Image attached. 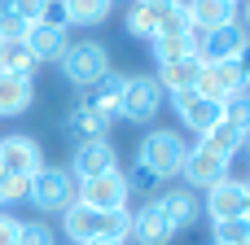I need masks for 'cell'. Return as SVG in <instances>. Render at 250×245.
I'll use <instances>...</instances> for the list:
<instances>
[{
  "label": "cell",
  "mask_w": 250,
  "mask_h": 245,
  "mask_svg": "<svg viewBox=\"0 0 250 245\" xmlns=\"http://www.w3.org/2000/svg\"><path fill=\"white\" fill-rule=\"evenodd\" d=\"M250 44V31L242 22H224L198 39V61H237V53Z\"/></svg>",
  "instance_id": "obj_10"
},
{
  "label": "cell",
  "mask_w": 250,
  "mask_h": 245,
  "mask_svg": "<svg viewBox=\"0 0 250 245\" xmlns=\"http://www.w3.org/2000/svg\"><path fill=\"white\" fill-rule=\"evenodd\" d=\"M123 26H127V35H136V39H154V31H158V13H154L145 0H132L127 13H123Z\"/></svg>",
  "instance_id": "obj_25"
},
{
  "label": "cell",
  "mask_w": 250,
  "mask_h": 245,
  "mask_svg": "<svg viewBox=\"0 0 250 245\" xmlns=\"http://www.w3.org/2000/svg\"><path fill=\"white\" fill-rule=\"evenodd\" d=\"M237 66H242V75H246V83H250V44L237 53Z\"/></svg>",
  "instance_id": "obj_35"
},
{
  "label": "cell",
  "mask_w": 250,
  "mask_h": 245,
  "mask_svg": "<svg viewBox=\"0 0 250 245\" xmlns=\"http://www.w3.org/2000/svg\"><path fill=\"white\" fill-rule=\"evenodd\" d=\"M0 70L31 79V75L40 70V61H35V53L26 48V39H18V44H0Z\"/></svg>",
  "instance_id": "obj_23"
},
{
  "label": "cell",
  "mask_w": 250,
  "mask_h": 245,
  "mask_svg": "<svg viewBox=\"0 0 250 245\" xmlns=\"http://www.w3.org/2000/svg\"><path fill=\"white\" fill-rule=\"evenodd\" d=\"M220 118L246 136V132H250V92H242V96H229V101L220 105Z\"/></svg>",
  "instance_id": "obj_28"
},
{
  "label": "cell",
  "mask_w": 250,
  "mask_h": 245,
  "mask_svg": "<svg viewBox=\"0 0 250 245\" xmlns=\"http://www.w3.org/2000/svg\"><path fill=\"white\" fill-rule=\"evenodd\" d=\"M229 4H237V0H229Z\"/></svg>",
  "instance_id": "obj_42"
},
{
  "label": "cell",
  "mask_w": 250,
  "mask_h": 245,
  "mask_svg": "<svg viewBox=\"0 0 250 245\" xmlns=\"http://www.w3.org/2000/svg\"><path fill=\"white\" fill-rule=\"evenodd\" d=\"M154 35H193V22H189L185 0H176V4H167V9L158 13V31H154Z\"/></svg>",
  "instance_id": "obj_26"
},
{
  "label": "cell",
  "mask_w": 250,
  "mask_h": 245,
  "mask_svg": "<svg viewBox=\"0 0 250 245\" xmlns=\"http://www.w3.org/2000/svg\"><path fill=\"white\" fill-rule=\"evenodd\" d=\"M75 202L88 206V210H127L132 202V188H127V175L123 171H105V175H92V180H79L75 184Z\"/></svg>",
  "instance_id": "obj_4"
},
{
  "label": "cell",
  "mask_w": 250,
  "mask_h": 245,
  "mask_svg": "<svg viewBox=\"0 0 250 245\" xmlns=\"http://www.w3.org/2000/svg\"><path fill=\"white\" fill-rule=\"evenodd\" d=\"M26 184H31V180H18V175L0 171V206H13V202H22V197H26Z\"/></svg>",
  "instance_id": "obj_30"
},
{
  "label": "cell",
  "mask_w": 250,
  "mask_h": 245,
  "mask_svg": "<svg viewBox=\"0 0 250 245\" xmlns=\"http://www.w3.org/2000/svg\"><path fill=\"white\" fill-rule=\"evenodd\" d=\"M154 48V61L158 66H167V61H180V57H189V53H198V35H154L149 39Z\"/></svg>",
  "instance_id": "obj_22"
},
{
  "label": "cell",
  "mask_w": 250,
  "mask_h": 245,
  "mask_svg": "<svg viewBox=\"0 0 250 245\" xmlns=\"http://www.w3.org/2000/svg\"><path fill=\"white\" fill-rule=\"evenodd\" d=\"M158 206L167 210V219H171L176 232H185V228H193V224L202 219V202H198L193 188H167V193L158 197Z\"/></svg>",
  "instance_id": "obj_15"
},
{
  "label": "cell",
  "mask_w": 250,
  "mask_h": 245,
  "mask_svg": "<svg viewBox=\"0 0 250 245\" xmlns=\"http://www.w3.org/2000/svg\"><path fill=\"white\" fill-rule=\"evenodd\" d=\"M110 4H114V0H110Z\"/></svg>",
  "instance_id": "obj_43"
},
{
  "label": "cell",
  "mask_w": 250,
  "mask_h": 245,
  "mask_svg": "<svg viewBox=\"0 0 250 245\" xmlns=\"http://www.w3.org/2000/svg\"><path fill=\"white\" fill-rule=\"evenodd\" d=\"M185 9L193 22V35H207L224 22H237V4H229V0H185Z\"/></svg>",
  "instance_id": "obj_16"
},
{
  "label": "cell",
  "mask_w": 250,
  "mask_h": 245,
  "mask_svg": "<svg viewBox=\"0 0 250 245\" xmlns=\"http://www.w3.org/2000/svg\"><path fill=\"white\" fill-rule=\"evenodd\" d=\"M66 136H70L75 145H83V140H110V118H105L88 96H79V101L70 105V114H66Z\"/></svg>",
  "instance_id": "obj_13"
},
{
  "label": "cell",
  "mask_w": 250,
  "mask_h": 245,
  "mask_svg": "<svg viewBox=\"0 0 250 245\" xmlns=\"http://www.w3.org/2000/svg\"><path fill=\"white\" fill-rule=\"evenodd\" d=\"M92 245H123V241H92Z\"/></svg>",
  "instance_id": "obj_40"
},
{
  "label": "cell",
  "mask_w": 250,
  "mask_h": 245,
  "mask_svg": "<svg viewBox=\"0 0 250 245\" xmlns=\"http://www.w3.org/2000/svg\"><path fill=\"white\" fill-rule=\"evenodd\" d=\"M185 153H189V140H185L180 132H171V127H158V132H149V136L141 140V149H136V167H145L158 184H167V180L180 175Z\"/></svg>",
  "instance_id": "obj_1"
},
{
  "label": "cell",
  "mask_w": 250,
  "mask_h": 245,
  "mask_svg": "<svg viewBox=\"0 0 250 245\" xmlns=\"http://www.w3.org/2000/svg\"><path fill=\"white\" fill-rule=\"evenodd\" d=\"M229 171H233V158H220V153H211L207 145H189L185 167H180L185 188H211V184L229 180Z\"/></svg>",
  "instance_id": "obj_7"
},
{
  "label": "cell",
  "mask_w": 250,
  "mask_h": 245,
  "mask_svg": "<svg viewBox=\"0 0 250 245\" xmlns=\"http://www.w3.org/2000/svg\"><path fill=\"white\" fill-rule=\"evenodd\" d=\"M198 70H202L198 53H189V57H180V61H167V66H158V88H163L167 96H171V92H185V88L198 83Z\"/></svg>",
  "instance_id": "obj_19"
},
{
  "label": "cell",
  "mask_w": 250,
  "mask_h": 245,
  "mask_svg": "<svg viewBox=\"0 0 250 245\" xmlns=\"http://www.w3.org/2000/svg\"><path fill=\"white\" fill-rule=\"evenodd\" d=\"M0 245H18V219L0 210Z\"/></svg>",
  "instance_id": "obj_34"
},
{
  "label": "cell",
  "mask_w": 250,
  "mask_h": 245,
  "mask_svg": "<svg viewBox=\"0 0 250 245\" xmlns=\"http://www.w3.org/2000/svg\"><path fill=\"white\" fill-rule=\"evenodd\" d=\"M246 184L250 180H220L207 188V202H202V215L211 224H224V219H246Z\"/></svg>",
  "instance_id": "obj_8"
},
{
  "label": "cell",
  "mask_w": 250,
  "mask_h": 245,
  "mask_svg": "<svg viewBox=\"0 0 250 245\" xmlns=\"http://www.w3.org/2000/svg\"><path fill=\"white\" fill-rule=\"evenodd\" d=\"M246 22H250V0H246Z\"/></svg>",
  "instance_id": "obj_41"
},
{
  "label": "cell",
  "mask_w": 250,
  "mask_h": 245,
  "mask_svg": "<svg viewBox=\"0 0 250 245\" xmlns=\"http://www.w3.org/2000/svg\"><path fill=\"white\" fill-rule=\"evenodd\" d=\"M26 48L35 53L40 66H44V61H62V53L70 48V35H66V31H53V26H44V22H35V26L26 31Z\"/></svg>",
  "instance_id": "obj_17"
},
{
  "label": "cell",
  "mask_w": 250,
  "mask_h": 245,
  "mask_svg": "<svg viewBox=\"0 0 250 245\" xmlns=\"http://www.w3.org/2000/svg\"><path fill=\"white\" fill-rule=\"evenodd\" d=\"M88 101H92V105L114 123V118H119V105H123V75H114V70H110V75L88 92Z\"/></svg>",
  "instance_id": "obj_21"
},
{
  "label": "cell",
  "mask_w": 250,
  "mask_h": 245,
  "mask_svg": "<svg viewBox=\"0 0 250 245\" xmlns=\"http://www.w3.org/2000/svg\"><path fill=\"white\" fill-rule=\"evenodd\" d=\"M75 175L70 167H40L26 184V202L40 210V215H66L75 206Z\"/></svg>",
  "instance_id": "obj_2"
},
{
  "label": "cell",
  "mask_w": 250,
  "mask_h": 245,
  "mask_svg": "<svg viewBox=\"0 0 250 245\" xmlns=\"http://www.w3.org/2000/svg\"><path fill=\"white\" fill-rule=\"evenodd\" d=\"M246 88L250 83H246V75H242L237 61H202L198 83H193V92L202 101H215V105H224L229 96H242Z\"/></svg>",
  "instance_id": "obj_5"
},
{
  "label": "cell",
  "mask_w": 250,
  "mask_h": 245,
  "mask_svg": "<svg viewBox=\"0 0 250 245\" xmlns=\"http://www.w3.org/2000/svg\"><path fill=\"white\" fill-rule=\"evenodd\" d=\"M127 188H132V193H141V188H158V180H154L145 167H132V175H127Z\"/></svg>",
  "instance_id": "obj_33"
},
{
  "label": "cell",
  "mask_w": 250,
  "mask_h": 245,
  "mask_svg": "<svg viewBox=\"0 0 250 245\" xmlns=\"http://www.w3.org/2000/svg\"><path fill=\"white\" fill-rule=\"evenodd\" d=\"M145 4H149L154 13H163V9H167V4H176V0H145Z\"/></svg>",
  "instance_id": "obj_36"
},
{
  "label": "cell",
  "mask_w": 250,
  "mask_h": 245,
  "mask_svg": "<svg viewBox=\"0 0 250 245\" xmlns=\"http://www.w3.org/2000/svg\"><path fill=\"white\" fill-rule=\"evenodd\" d=\"M0 13H13V0H0Z\"/></svg>",
  "instance_id": "obj_37"
},
{
  "label": "cell",
  "mask_w": 250,
  "mask_h": 245,
  "mask_svg": "<svg viewBox=\"0 0 250 245\" xmlns=\"http://www.w3.org/2000/svg\"><path fill=\"white\" fill-rule=\"evenodd\" d=\"M26 22L18 18V13H0V44H18V39H26Z\"/></svg>",
  "instance_id": "obj_31"
},
{
  "label": "cell",
  "mask_w": 250,
  "mask_h": 245,
  "mask_svg": "<svg viewBox=\"0 0 250 245\" xmlns=\"http://www.w3.org/2000/svg\"><path fill=\"white\" fill-rule=\"evenodd\" d=\"M242 149H250V132H246V136H242Z\"/></svg>",
  "instance_id": "obj_39"
},
{
  "label": "cell",
  "mask_w": 250,
  "mask_h": 245,
  "mask_svg": "<svg viewBox=\"0 0 250 245\" xmlns=\"http://www.w3.org/2000/svg\"><path fill=\"white\" fill-rule=\"evenodd\" d=\"M40 167H44V149H40V140L18 136V132L0 140V171L18 175V180H31Z\"/></svg>",
  "instance_id": "obj_9"
},
{
  "label": "cell",
  "mask_w": 250,
  "mask_h": 245,
  "mask_svg": "<svg viewBox=\"0 0 250 245\" xmlns=\"http://www.w3.org/2000/svg\"><path fill=\"white\" fill-rule=\"evenodd\" d=\"M163 101H167V92L158 88V79L154 75H136V79H123V105H119V114L127 123H149L163 110Z\"/></svg>",
  "instance_id": "obj_6"
},
{
  "label": "cell",
  "mask_w": 250,
  "mask_h": 245,
  "mask_svg": "<svg viewBox=\"0 0 250 245\" xmlns=\"http://www.w3.org/2000/svg\"><path fill=\"white\" fill-rule=\"evenodd\" d=\"M62 75H66V83H75L83 96L110 75V53H105V44H97V39H83V44H70L66 53H62Z\"/></svg>",
  "instance_id": "obj_3"
},
{
  "label": "cell",
  "mask_w": 250,
  "mask_h": 245,
  "mask_svg": "<svg viewBox=\"0 0 250 245\" xmlns=\"http://www.w3.org/2000/svg\"><path fill=\"white\" fill-rule=\"evenodd\" d=\"M31 101H35V83L22 79V75H4V70H0V118L22 114Z\"/></svg>",
  "instance_id": "obj_18"
},
{
  "label": "cell",
  "mask_w": 250,
  "mask_h": 245,
  "mask_svg": "<svg viewBox=\"0 0 250 245\" xmlns=\"http://www.w3.org/2000/svg\"><path fill=\"white\" fill-rule=\"evenodd\" d=\"M246 219H250V184H246Z\"/></svg>",
  "instance_id": "obj_38"
},
{
  "label": "cell",
  "mask_w": 250,
  "mask_h": 245,
  "mask_svg": "<svg viewBox=\"0 0 250 245\" xmlns=\"http://www.w3.org/2000/svg\"><path fill=\"white\" fill-rule=\"evenodd\" d=\"M105 171H119V158H114L110 140H83V145H75V153H70V175L75 180H92V175H105Z\"/></svg>",
  "instance_id": "obj_14"
},
{
  "label": "cell",
  "mask_w": 250,
  "mask_h": 245,
  "mask_svg": "<svg viewBox=\"0 0 250 245\" xmlns=\"http://www.w3.org/2000/svg\"><path fill=\"white\" fill-rule=\"evenodd\" d=\"M176 228L167 219V210L158 206V197H149L141 210H132V241L136 245H171Z\"/></svg>",
  "instance_id": "obj_11"
},
{
  "label": "cell",
  "mask_w": 250,
  "mask_h": 245,
  "mask_svg": "<svg viewBox=\"0 0 250 245\" xmlns=\"http://www.w3.org/2000/svg\"><path fill=\"white\" fill-rule=\"evenodd\" d=\"M246 245H250V241H246Z\"/></svg>",
  "instance_id": "obj_44"
},
{
  "label": "cell",
  "mask_w": 250,
  "mask_h": 245,
  "mask_svg": "<svg viewBox=\"0 0 250 245\" xmlns=\"http://www.w3.org/2000/svg\"><path fill=\"white\" fill-rule=\"evenodd\" d=\"M198 145H207V149H211V153H220V158H237V153H242V132H237V127H229V123L220 118L207 136H198Z\"/></svg>",
  "instance_id": "obj_24"
},
{
  "label": "cell",
  "mask_w": 250,
  "mask_h": 245,
  "mask_svg": "<svg viewBox=\"0 0 250 245\" xmlns=\"http://www.w3.org/2000/svg\"><path fill=\"white\" fill-rule=\"evenodd\" d=\"M44 9H48V0H13V13H18L26 26H35V22L44 18Z\"/></svg>",
  "instance_id": "obj_32"
},
{
  "label": "cell",
  "mask_w": 250,
  "mask_h": 245,
  "mask_svg": "<svg viewBox=\"0 0 250 245\" xmlns=\"http://www.w3.org/2000/svg\"><path fill=\"white\" fill-rule=\"evenodd\" d=\"M18 245H57V237H53L48 224L26 219V224H18Z\"/></svg>",
  "instance_id": "obj_29"
},
{
  "label": "cell",
  "mask_w": 250,
  "mask_h": 245,
  "mask_svg": "<svg viewBox=\"0 0 250 245\" xmlns=\"http://www.w3.org/2000/svg\"><path fill=\"white\" fill-rule=\"evenodd\" d=\"M171 105H176V114H180V123L193 132V136H207L215 123H220V105L215 101H202L193 88H185V92H171L167 96Z\"/></svg>",
  "instance_id": "obj_12"
},
{
  "label": "cell",
  "mask_w": 250,
  "mask_h": 245,
  "mask_svg": "<svg viewBox=\"0 0 250 245\" xmlns=\"http://www.w3.org/2000/svg\"><path fill=\"white\" fill-rule=\"evenodd\" d=\"M250 241V219H224L211 224V245H246Z\"/></svg>",
  "instance_id": "obj_27"
},
{
  "label": "cell",
  "mask_w": 250,
  "mask_h": 245,
  "mask_svg": "<svg viewBox=\"0 0 250 245\" xmlns=\"http://www.w3.org/2000/svg\"><path fill=\"white\" fill-rule=\"evenodd\" d=\"M57 4H62L66 22H75V26H101L114 9L110 0H57Z\"/></svg>",
  "instance_id": "obj_20"
}]
</instances>
